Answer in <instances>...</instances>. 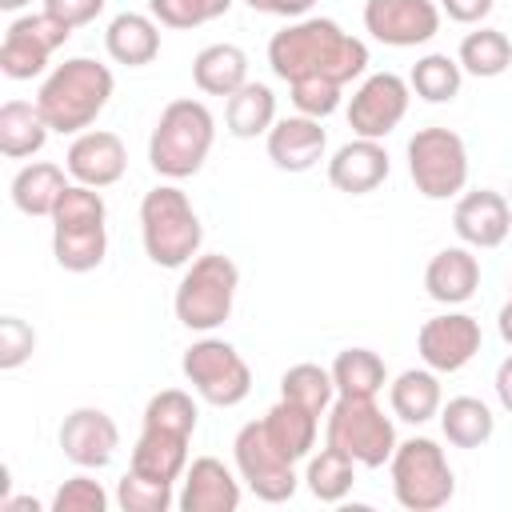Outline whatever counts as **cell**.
I'll return each mask as SVG.
<instances>
[{"label": "cell", "mask_w": 512, "mask_h": 512, "mask_svg": "<svg viewBox=\"0 0 512 512\" xmlns=\"http://www.w3.org/2000/svg\"><path fill=\"white\" fill-rule=\"evenodd\" d=\"M252 12H264V16H284V20H300L312 12L316 0H244Z\"/></svg>", "instance_id": "45"}, {"label": "cell", "mask_w": 512, "mask_h": 512, "mask_svg": "<svg viewBox=\"0 0 512 512\" xmlns=\"http://www.w3.org/2000/svg\"><path fill=\"white\" fill-rule=\"evenodd\" d=\"M232 460H236V472L244 480V488L264 500V504H284L296 496L300 488V476H296V464L284 460L276 452V444L268 440L264 432V420H248L236 440H232Z\"/></svg>", "instance_id": "10"}, {"label": "cell", "mask_w": 512, "mask_h": 512, "mask_svg": "<svg viewBox=\"0 0 512 512\" xmlns=\"http://www.w3.org/2000/svg\"><path fill=\"white\" fill-rule=\"evenodd\" d=\"M52 256L64 272H92L108 256V224H52Z\"/></svg>", "instance_id": "30"}, {"label": "cell", "mask_w": 512, "mask_h": 512, "mask_svg": "<svg viewBox=\"0 0 512 512\" xmlns=\"http://www.w3.org/2000/svg\"><path fill=\"white\" fill-rule=\"evenodd\" d=\"M288 92H292L296 112L324 120V116H332V112L340 108V92H344V84L324 80V76H304V80H292Z\"/></svg>", "instance_id": "41"}, {"label": "cell", "mask_w": 512, "mask_h": 512, "mask_svg": "<svg viewBox=\"0 0 512 512\" xmlns=\"http://www.w3.org/2000/svg\"><path fill=\"white\" fill-rule=\"evenodd\" d=\"M24 4H28V0H0V8H4V12H20Z\"/></svg>", "instance_id": "48"}, {"label": "cell", "mask_w": 512, "mask_h": 512, "mask_svg": "<svg viewBox=\"0 0 512 512\" xmlns=\"http://www.w3.org/2000/svg\"><path fill=\"white\" fill-rule=\"evenodd\" d=\"M456 60L468 76L476 80H496L512 68V40L500 32V28H476L460 40L456 48Z\"/></svg>", "instance_id": "33"}, {"label": "cell", "mask_w": 512, "mask_h": 512, "mask_svg": "<svg viewBox=\"0 0 512 512\" xmlns=\"http://www.w3.org/2000/svg\"><path fill=\"white\" fill-rule=\"evenodd\" d=\"M504 196H508V204H512V184H508V192H504Z\"/></svg>", "instance_id": "49"}, {"label": "cell", "mask_w": 512, "mask_h": 512, "mask_svg": "<svg viewBox=\"0 0 512 512\" xmlns=\"http://www.w3.org/2000/svg\"><path fill=\"white\" fill-rule=\"evenodd\" d=\"M408 176L424 200H452L468 184V148L460 132L428 124L408 136Z\"/></svg>", "instance_id": "8"}, {"label": "cell", "mask_w": 512, "mask_h": 512, "mask_svg": "<svg viewBox=\"0 0 512 512\" xmlns=\"http://www.w3.org/2000/svg\"><path fill=\"white\" fill-rule=\"evenodd\" d=\"M436 0H364V32L388 48H416L440 32Z\"/></svg>", "instance_id": "13"}, {"label": "cell", "mask_w": 512, "mask_h": 512, "mask_svg": "<svg viewBox=\"0 0 512 512\" xmlns=\"http://www.w3.org/2000/svg\"><path fill=\"white\" fill-rule=\"evenodd\" d=\"M460 84H464V68L448 52H428L408 72V88L424 104H448V100H456L460 96Z\"/></svg>", "instance_id": "35"}, {"label": "cell", "mask_w": 512, "mask_h": 512, "mask_svg": "<svg viewBox=\"0 0 512 512\" xmlns=\"http://www.w3.org/2000/svg\"><path fill=\"white\" fill-rule=\"evenodd\" d=\"M68 168L52 164V160H32L24 164L16 176H12V204L24 212V216H52L64 188L72 184V176H64Z\"/></svg>", "instance_id": "26"}, {"label": "cell", "mask_w": 512, "mask_h": 512, "mask_svg": "<svg viewBox=\"0 0 512 512\" xmlns=\"http://www.w3.org/2000/svg\"><path fill=\"white\" fill-rule=\"evenodd\" d=\"M240 500H244L240 472H232L216 456L188 460V468L180 476V492H176L180 512H236Z\"/></svg>", "instance_id": "15"}, {"label": "cell", "mask_w": 512, "mask_h": 512, "mask_svg": "<svg viewBox=\"0 0 512 512\" xmlns=\"http://www.w3.org/2000/svg\"><path fill=\"white\" fill-rule=\"evenodd\" d=\"M112 88H116V76L108 64H100L92 56H68L64 64H56L44 76V84L36 92V108L52 132L80 136L108 108Z\"/></svg>", "instance_id": "2"}, {"label": "cell", "mask_w": 512, "mask_h": 512, "mask_svg": "<svg viewBox=\"0 0 512 512\" xmlns=\"http://www.w3.org/2000/svg\"><path fill=\"white\" fill-rule=\"evenodd\" d=\"M76 28H68L64 20H56L52 12H28V16H16L0 40V72L8 80H32L48 68L52 52L68 44Z\"/></svg>", "instance_id": "11"}, {"label": "cell", "mask_w": 512, "mask_h": 512, "mask_svg": "<svg viewBox=\"0 0 512 512\" xmlns=\"http://www.w3.org/2000/svg\"><path fill=\"white\" fill-rule=\"evenodd\" d=\"M48 120L40 116L36 100H8L0 104V152L8 160H28L48 144Z\"/></svg>", "instance_id": "29"}, {"label": "cell", "mask_w": 512, "mask_h": 512, "mask_svg": "<svg viewBox=\"0 0 512 512\" xmlns=\"http://www.w3.org/2000/svg\"><path fill=\"white\" fill-rule=\"evenodd\" d=\"M392 496L408 512H436L456 496V472L432 436H408L388 460Z\"/></svg>", "instance_id": "6"}, {"label": "cell", "mask_w": 512, "mask_h": 512, "mask_svg": "<svg viewBox=\"0 0 512 512\" xmlns=\"http://www.w3.org/2000/svg\"><path fill=\"white\" fill-rule=\"evenodd\" d=\"M484 332L480 320L468 312H440L432 320L420 324L416 332V352L432 372H460L472 364V356L480 352Z\"/></svg>", "instance_id": "14"}, {"label": "cell", "mask_w": 512, "mask_h": 512, "mask_svg": "<svg viewBox=\"0 0 512 512\" xmlns=\"http://www.w3.org/2000/svg\"><path fill=\"white\" fill-rule=\"evenodd\" d=\"M440 432L452 448H484L496 432V416L480 396H452L440 404Z\"/></svg>", "instance_id": "31"}, {"label": "cell", "mask_w": 512, "mask_h": 512, "mask_svg": "<svg viewBox=\"0 0 512 512\" xmlns=\"http://www.w3.org/2000/svg\"><path fill=\"white\" fill-rule=\"evenodd\" d=\"M392 164H388V152L380 140H368V136H352L348 144H340L332 156H328V184L344 196H368L376 192L384 180H388Z\"/></svg>", "instance_id": "19"}, {"label": "cell", "mask_w": 512, "mask_h": 512, "mask_svg": "<svg viewBox=\"0 0 512 512\" xmlns=\"http://www.w3.org/2000/svg\"><path fill=\"white\" fill-rule=\"evenodd\" d=\"M324 444L352 456L360 468H384L396 452V424L376 396H336L324 424Z\"/></svg>", "instance_id": "7"}, {"label": "cell", "mask_w": 512, "mask_h": 512, "mask_svg": "<svg viewBox=\"0 0 512 512\" xmlns=\"http://www.w3.org/2000/svg\"><path fill=\"white\" fill-rule=\"evenodd\" d=\"M108 504H112V496H108L104 484L92 480L88 472L68 476V480L56 488V496H52V512H108Z\"/></svg>", "instance_id": "40"}, {"label": "cell", "mask_w": 512, "mask_h": 512, "mask_svg": "<svg viewBox=\"0 0 512 512\" xmlns=\"http://www.w3.org/2000/svg\"><path fill=\"white\" fill-rule=\"evenodd\" d=\"M356 468H360V464H356L352 456H344L340 448L324 444L320 452L308 456L304 488H308L320 504H340V500L352 492V484H356Z\"/></svg>", "instance_id": "32"}, {"label": "cell", "mask_w": 512, "mask_h": 512, "mask_svg": "<svg viewBox=\"0 0 512 512\" xmlns=\"http://www.w3.org/2000/svg\"><path fill=\"white\" fill-rule=\"evenodd\" d=\"M60 452L76 468H104L120 448V428L104 408H72L56 432Z\"/></svg>", "instance_id": "17"}, {"label": "cell", "mask_w": 512, "mask_h": 512, "mask_svg": "<svg viewBox=\"0 0 512 512\" xmlns=\"http://www.w3.org/2000/svg\"><path fill=\"white\" fill-rule=\"evenodd\" d=\"M268 64L280 80H304L324 76L336 84H352L368 68V44L352 32H344L328 16H300L288 20L268 40Z\"/></svg>", "instance_id": "1"}, {"label": "cell", "mask_w": 512, "mask_h": 512, "mask_svg": "<svg viewBox=\"0 0 512 512\" xmlns=\"http://www.w3.org/2000/svg\"><path fill=\"white\" fill-rule=\"evenodd\" d=\"M276 92L260 80H248L244 88H236L228 100H224V124L236 140H256V136H268V128L276 124Z\"/></svg>", "instance_id": "28"}, {"label": "cell", "mask_w": 512, "mask_h": 512, "mask_svg": "<svg viewBox=\"0 0 512 512\" xmlns=\"http://www.w3.org/2000/svg\"><path fill=\"white\" fill-rule=\"evenodd\" d=\"M492 388H496L500 408L512 416V356H504V360L496 364V380H492Z\"/></svg>", "instance_id": "46"}, {"label": "cell", "mask_w": 512, "mask_h": 512, "mask_svg": "<svg viewBox=\"0 0 512 512\" xmlns=\"http://www.w3.org/2000/svg\"><path fill=\"white\" fill-rule=\"evenodd\" d=\"M388 404L392 416L404 424H428L432 416H440L444 392H440V372L424 368H404L392 384H388Z\"/></svg>", "instance_id": "24"}, {"label": "cell", "mask_w": 512, "mask_h": 512, "mask_svg": "<svg viewBox=\"0 0 512 512\" xmlns=\"http://www.w3.org/2000/svg\"><path fill=\"white\" fill-rule=\"evenodd\" d=\"M436 4L452 24H480L496 8V0H436Z\"/></svg>", "instance_id": "44"}, {"label": "cell", "mask_w": 512, "mask_h": 512, "mask_svg": "<svg viewBox=\"0 0 512 512\" xmlns=\"http://www.w3.org/2000/svg\"><path fill=\"white\" fill-rule=\"evenodd\" d=\"M260 420H264V432H268V440L276 444V452L284 460L300 464V460L312 456L316 432H320V416L316 412H308V408H300V404H292V400L280 396Z\"/></svg>", "instance_id": "23"}, {"label": "cell", "mask_w": 512, "mask_h": 512, "mask_svg": "<svg viewBox=\"0 0 512 512\" xmlns=\"http://www.w3.org/2000/svg\"><path fill=\"white\" fill-rule=\"evenodd\" d=\"M216 144V116L204 100L180 96L168 100L148 136V164L160 180H188L204 168Z\"/></svg>", "instance_id": "3"}, {"label": "cell", "mask_w": 512, "mask_h": 512, "mask_svg": "<svg viewBox=\"0 0 512 512\" xmlns=\"http://www.w3.org/2000/svg\"><path fill=\"white\" fill-rule=\"evenodd\" d=\"M264 144H268V160H272L280 172H308V168H316V164L324 160V152H328V132L320 128L316 116L296 112V116H280V120L268 128Z\"/></svg>", "instance_id": "20"}, {"label": "cell", "mask_w": 512, "mask_h": 512, "mask_svg": "<svg viewBox=\"0 0 512 512\" xmlns=\"http://www.w3.org/2000/svg\"><path fill=\"white\" fill-rule=\"evenodd\" d=\"M452 228L468 248H500L512 232V204L496 188H472L456 200Z\"/></svg>", "instance_id": "18"}, {"label": "cell", "mask_w": 512, "mask_h": 512, "mask_svg": "<svg viewBox=\"0 0 512 512\" xmlns=\"http://www.w3.org/2000/svg\"><path fill=\"white\" fill-rule=\"evenodd\" d=\"M280 396L316 412V416H328L332 400H336V384H332V372L320 368V364H292L284 376H280Z\"/></svg>", "instance_id": "36"}, {"label": "cell", "mask_w": 512, "mask_h": 512, "mask_svg": "<svg viewBox=\"0 0 512 512\" xmlns=\"http://www.w3.org/2000/svg\"><path fill=\"white\" fill-rule=\"evenodd\" d=\"M116 504L124 512H168L176 504V492H172V484L152 480V476H140V472L128 468L116 480Z\"/></svg>", "instance_id": "38"}, {"label": "cell", "mask_w": 512, "mask_h": 512, "mask_svg": "<svg viewBox=\"0 0 512 512\" xmlns=\"http://www.w3.org/2000/svg\"><path fill=\"white\" fill-rule=\"evenodd\" d=\"M480 288V260L468 244H452V248H440L428 268H424V292L436 300V304H464L472 300Z\"/></svg>", "instance_id": "21"}, {"label": "cell", "mask_w": 512, "mask_h": 512, "mask_svg": "<svg viewBox=\"0 0 512 512\" xmlns=\"http://www.w3.org/2000/svg\"><path fill=\"white\" fill-rule=\"evenodd\" d=\"M64 168L76 184L88 188H112L124 172H128V148L116 132L108 128H88L80 136H72L68 152H64Z\"/></svg>", "instance_id": "16"}, {"label": "cell", "mask_w": 512, "mask_h": 512, "mask_svg": "<svg viewBox=\"0 0 512 512\" xmlns=\"http://www.w3.org/2000/svg\"><path fill=\"white\" fill-rule=\"evenodd\" d=\"M44 12L64 20L68 28H84L104 12V0H44Z\"/></svg>", "instance_id": "43"}, {"label": "cell", "mask_w": 512, "mask_h": 512, "mask_svg": "<svg viewBox=\"0 0 512 512\" xmlns=\"http://www.w3.org/2000/svg\"><path fill=\"white\" fill-rule=\"evenodd\" d=\"M508 288H512V284H508Z\"/></svg>", "instance_id": "50"}, {"label": "cell", "mask_w": 512, "mask_h": 512, "mask_svg": "<svg viewBox=\"0 0 512 512\" xmlns=\"http://www.w3.org/2000/svg\"><path fill=\"white\" fill-rule=\"evenodd\" d=\"M240 288V268L224 252H204L192 264H184V276L172 296V312L192 332H212L232 316Z\"/></svg>", "instance_id": "5"}, {"label": "cell", "mask_w": 512, "mask_h": 512, "mask_svg": "<svg viewBox=\"0 0 512 512\" xmlns=\"http://www.w3.org/2000/svg\"><path fill=\"white\" fill-rule=\"evenodd\" d=\"M196 420H200V408L184 388H164L144 404V428H160V432H176L192 440Z\"/></svg>", "instance_id": "37"}, {"label": "cell", "mask_w": 512, "mask_h": 512, "mask_svg": "<svg viewBox=\"0 0 512 512\" xmlns=\"http://www.w3.org/2000/svg\"><path fill=\"white\" fill-rule=\"evenodd\" d=\"M408 104H412V88L400 72H372L348 96V128L352 136L384 140L408 116Z\"/></svg>", "instance_id": "12"}, {"label": "cell", "mask_w": 512, "mask_h": 512, "mask_svg": "<svg viewBox=\"0 0 512 512\" xmlns=\"http://www.w3.org/2000/svg\"><path fill=\"white\" fill-rule=\"evenodd\" d=\"M192 84L204 96H232L236 88L248 84V52L240 44H208L192 60Z\"/></svg>", "instance_id": "25"}, {"label": "cell", "mask_w": 512, "mask_h": 512, "mask_svg": "<svg viewBox=\"0 0 512 512\" xmlns=\"http://www.w3.org/2000/svg\"><path fill=\"white\" fill-rule=\"evenodd\" d=\"M140 240L144 256L156 268H184L200 256L204 224L188 200V192L176 188V180L156 184L140 200Z\"/></svg>", "instance_id": "4"}, {"label": "cell", "mask_w": 512, "mask_h": 512, "mask_svg": "<svg viewBox=\"0 0 512 512\" xmlns=\"http://www.w3.org/2000/svg\"><path fill=\"white\" fill-rule=\"evenodd\" d=\"M228 8L232 0H148V12L160 20V28H200Z\"/></svg>", "instance_id": "39"}, {"label": "cell", "mask_w": 512, "mask_h": 512, "mask_svg": "<svg viewBox=\"0 0 512 512\" xmlns=\"http://www.w3.org/2000/svg\"><path fill=\"white\" fill-rule=\"evenodd\" d=\"M36 352V332L28 320L20 316H4L0 320V368L4 372H16L20 364H28Z\"/></svg>", "instance_id": "42"}, {"label": "cell", "mask_w": 512, "mask_h": 512, "mask_svg": "<svg viewBox=\"0 0 512 512\" xmlns=\"http://www.w3.org/2000/svg\"><path fill=\"white\" fill-rule=\"evenodd\" d=\"M332 384L336 396H376L388 384V368L380 360V352L372 348H344L332 360Z\"/></svg>", "instance_id": "34"}, {"label": "cell", "mask_w": 512, "mask_h": 512, "mask_svg": "<svg viewBox=\"0 0 512 512\" xmlns=\"http://www.w3.org/2000/svg\"><path fill=\"white\" fill-rule=\"evenodd\" d=\"M496 332H500V340L512 348V296L500 304V312H496Z\"/></svg>", "instance_id": "47"}, {"label": "cell", "mask_w": 512, "mask_h": 512, "mask_svg": "<svg viewBox=\"0 0 512 512\" xmlns=\"http://www.w3.org/2000/svg\"><path fill=\"white\" fill-rule=\"evenodd\" d=\"M180 372L192 384V392L212 408H236L252 392L248 360L236 352V344H228L220 336H204V340L188 344Z\"/></svg>", "instance_id": "9"}, {"label": "cell", "mask_w": 512, "mask_h": 512, "mask_svg": "<svg viewBox=\"0 0 512 512\" xmlns=\"http://www.w3.org/2000/svg\"><path fill=\"white\" fill-rule=\"evenodd\" d=\"M104 48L124 68H144L160 56V20L152 12H116L104 28Z\"/></svg>", "instance_id": "22"}, {"label": "cell", "mask_w": 512, "mask_h": 512, "mask_svg": "<svg viewBox=\"0 0 512 512\" xmlns=\"http://www.w3.org/2000/svg\"><path fill=\"white\" fill-rule=\"evenodd\" d=\"M132 472L176 484L188 468V436L176 432H160V428H140V440L132 448Z\"/></svg>", "instance_id": "27"}]
</instances>
